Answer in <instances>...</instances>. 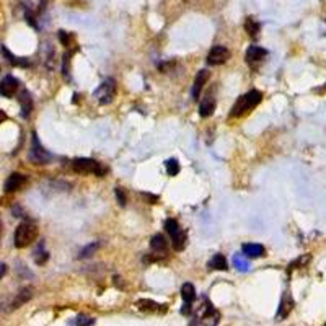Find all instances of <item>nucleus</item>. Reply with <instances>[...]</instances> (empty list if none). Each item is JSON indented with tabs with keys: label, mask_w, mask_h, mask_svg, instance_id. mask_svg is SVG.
Returning a JSON list of instances; mask_svg holds the SVG:
<instances>
[{
	"label": "nucleus",
	"mask_w": 326,
	"mask_h": 326,
	"mask_svg": "<svg viewBox=\"0 0 326 326\" xmlns=\"http://www.w3.org/2000/svg\"><path fill=\"white\" fill-rule=\"evenodd\" d=\"M261 100H263V93H261L259 90H250L246 95H243V97H240L238 100H236V103L233 105L230 116H232V117L243 116L245 112L251 111L253 108H256V106L261 103Z\"/></svg>",
	"instance_id": "obj_1"
},
{
	"label": "nucleus",
	"mask_w": 326,
	"mask_h": 326,
	"mask_svg": "<svg viewBox=\"0 0 326 326\" xmlns=\"http://www.w3.org/2000/svg\"><path fill=\"white\" fill-rule=\"evenodd\" d=\"M36 236H38L36 225L31 223V222H21L15 230V236H13L15 246L16 248H26L36 240Z\"/></svg>",
	"instance_id": "obj_2"
},
{
	"label": "nucleus",
	"mask_w": 326,
	"mask_h": 326,
	"mask_svg": "<svg viewBox=\"0 0 326 326\" xmlns=\"http://www.w3.org/2000/svg\"><path fill=\"white\" fill-rule=\"evenodd\" d=\"M72 168L74 171L80 175H97V176H103L106 175L108 168L103 167L102 163H98L97 160L93 158H77L72 162Z\"/></svg>",
	"instance_id": "obj_3"
},
{
	"label": "nucleus",
	"mask_w": 326,
	"mask_h": 326,
	"mask_svg": "<svg viewBox=\"0 0 326 326\" xmlns=\"http://www.w3.org/2000/svg\"><path fill=\"white\" fill-rule=\"evenodd\" d=\"M28 158L31 160L33 163L36 165H44L51 160V153L47 152L43 145H41V142L38 139L36 132H33V139H31V150H29V155Z\"/></svg>",
	"instance_id": "obj_4"
},
{
	"label": "nucleus",
	"mask_w": 326,
	"mask_h": 326,
	"mask_svg": "<svg viewBox=\"0 0 326 326\" xmlns=\"http://www.w3.org/2000/svg\"><path fill=\"white\" fill-rule=\"evenodd\" d=\"M116 93V84L112 79H106L97 90H95L93 97L97 98V102L100 105H109L112 102V97Z\"/></svg>",
	"instance_id": "obj_5"
},
{
	"label": "nucleus",
	"mask_w": 326,
	"mask_h": 326,
	"mask_svg": "<svg viewBox=\"0 0 326 326\" xmlns=\"http://www.w3.org/2000/svg\"><path fill=\"white\" fill-rule=\"evenodd\" d=\"M230 59V51L225 46H214L207 56V64L209 65H220Z\"/></svg>",
	"instance_id": "obj_6"
},
{
	"label": "nucleus",
	"mask_w": 326,
	"mask_h": 326,
	"mask_svg": "<svg viewBox=\"0 0 326 326\" xmlns=\"http://www.w3.org/2000/svg\"><path fill=\"white\" fill-rule=\"evenodd\" d=\"M18 87H20V82L15 79V77H5V79L0 82V95L5 98H11L13 95L18 92Z\"/></svg>",
	"instance_id": "obj_7"
},
{
	"label": "nucleus",
	"mask_w": 326,
	"mask_h": 326,
	"mask_svg": "<svg viewBox=\"0 0 326 326\" xmlns=\"http://www.w3.org/2000/svg\"><path fill=\"white\" fill-rule=\"evenodd\" d=\"M135 307L142 312L147 313H167L168 305H158L157 302H153L150 299H140L135 302Z\"/></svg>",
	"instance_id": "obj_8"
},
{
	"label": "nucleus",
	"mask_w": 326,
	"mask_h": 326,
	"mask_svg": "<svg viewBox=\"0 0 326 326\" xmlns=\"http://www.w3.org/2000/svg\"><path fill=\"white\" fill-rule=\"evenodd\" d=\"M26 180H28V178H26L25 175H21V173H11V175L8 176V180L5 181V186H3L5 193H15L16 189H20L23 185H25Z\"/></svg>",
	"instance_id": "obj_9"
},
{
	"label": "nucleus",
	"mask_w": 326,
	"mask_h": 326,
	"mask_svg": "<svg viewBox=\"0 0 326 326\" xmlns=\"http://www.w3.org/2000/svg\"><path fill=\"white\" fill-rule=\"evenodd\" d=\"M18 103H20V108H21V116L25 117V119H28L29 114H31V111H33V98L28 90L20 92Z\"/></svg>",
	"instance_id": "obj_10"
},
{
	"label": "nucleus",
	"mask_w": 326,
	"mask_h": 326,
	"mask_svg": "<svg viewBox=\"0 0 326 326\" xmlns=\"http://www.w3.org/2000/svg\"><path fill=\"white\" fill-rule=\"evenodd\" d=\"M209 80V72L207 70H201V72L196 75V80H194V85L191 88V97L193 100H199L201 97V92L206 85V82Z\"/></svg>",
	"instance_id": "obj_11"
},
{
	"label": "nucleus",
	"mask_w": 326,
	"mask_h": 326,
	"mask_svg": "<svg viewBox=\"0 0 326 326\" xmlns=\"http://www.w3.org/2000/svg\"><path fill=\"white\" fill-rule=\"evenodd\" d=\"M33 294H34V289L31 286H28V287H23L18 294H16V297L13 299V302H11V308H20L21 305H25L26 302H29L33 299Z\"/></svg>",
	"instance_id": "obj_12"
},
{
	"label": "nucleus",
	"mask_w": 326,
	"mask_h": 326,
	"mask_svg": "<svg viewBox=\"0 0 326 326\" xmlns=\"http://www.w3.org/2000/svg\"><path fill=\"white\" fill-rule=\"evenodd\" d=\"M266 56H268V51H266L264 47L251 46L250 49L246 51V62H248V64H256V62L263 61Z\"/></svg>",
	"instance_id": "obj_13"
},
{
	"label": "nucleus",
	"mask_w": 326,
	"mask_h": 326,
	"mask_svg": "<svg viewBox=\"0 0 326 326\" xmlns=\"http://www.w3.org/2000/svg\"><path fill=\"white\" fill-rule=\"evenodd\" d=\"M241 251L248 258H261V256H264V246L263 245H258V243H246V245H243Z\"/></svg>",
	"instance_id": "obj_14"
},
{
	"label": "nucleus",
	"mask_w": 326,
	"mask_h": 326,
	"mask_svg": "<svg viewBox=\"0 0 326 326\" xmlns=\"http://www.w3.org/2000/svg\"><path fill=\"white\" fill-rule=\"evenodd\" d=\"M216 111V98L209 95V97L204 98V102L199 106V114L203 117H209L212 116V112Z\"/></svg>",
	"instance_id": "obj_15"
},
{
	"label": "nucleus",
	"mask_w": 326,
	"mask_h": 326,
	"mask_svg": "<svg viewBox=\"0 0 326 326\" xmlns=\"http://www.w3.org/2000/svg\"><path fill=\"white\" fill-rule=\"evenodd\" d=\"M292 307H294V300L292 297H290V294L286 292L282 295V300H281V308H279V315L281 318H287V315L290 313V310H292Z\"/></svg>",
	"instance_id": "obj_16"
},
{
	"label": "nucleus",
	"mask_w": 326,
	"mask_h": 326,
	"mask_svg": "<svg viewBox=\"0 0 326 326\" xmlns=\"http://www.w3.org/2000/svg\"><path fill=\"white\" fill-rule=\"evenodd\" d=\"M150 248L157 253H167V240H165L163 235H153L150 240Z\"/></svg>",
	"instance_id": "obj_17"
},
{
	"label": "nucleus",
	"mask_w": 326,
	"mask_h": 326,
	"mask_svg": "<svg viewBox=\"0 0 326 326\" xmlns=\"http://www.w3.org/2000/svg\"><path fill=\"white\" fill-rule=\"evenodd\" d=\"M171 241H173V248L176 251H183L186 248V241H188L186 232L185 230H180V232L171 236Z\"/></svg>",
	"instance_id": "obj_18"
},
{
	"label": "nucleus",
	"mask_w": 326,
	"mask_h": 326,
	"mask_svg": "<svg viewBox=\"0 0 326 326\" xmlns=\"http://www.w3.org/2000/svg\"><path fill=\"white\" fill-rule=\"evenodd\" d=\"M181 297L186 304H193V302L196 300V287L191 282H186L185 286L181 287Z\"/></svg>",
	"instance_id": "obj_19"
},
{
	"label": "nucleus",
	"mask_w": 326,
	"mask_h": 326,
	"mask_svg": "<svg viewBox=\"0 0 326 326\" xmlns=\"http://www.w3.org/2000/svg\"><path fill=\"white\" fill-rule=\"evenodd\" d=\"M2 52H3V56L8 59V62H10L11 65H16V67H29V62L26 61V59L15 57L5 46H2Z\"/></svg>",
	"instance_id": "obj_20"
},
{
	"label": "nucleus",
	"mask_w": 326,
	"mask_h": 326,
	"mask_svg": "<svg viewBox=\"0 0 326 326\" xmlns=\"http://www.w3.org/2000/svg\"><path fill=\"white\" fill-rule=\"evenodd\" d=\"M209 266H211L212 269H217V271H227L228 269L227 259H225V256H223V254H220V253H217L216 256L211 259Z\"/></svg>",
	"instance_id": "obj_21"
},
{
	"label": "nucleus",
	"mask_w": 326,
	"mask_h": 326,
	"mask_svg": "<svg viewBox=\"0 0 326 326\" xmlns=\"http://www.w3.org/2000/svg\"><path fill=\"white\" fill-rule=\"evenodd\" d=\"M259 23L253 18V16H248V18L245 20V29H246V33L250 34L251 38H256L258 36V33H259Z\"/></svg>",
	"instance_id": "obj_22"
},
{
	"label": "nucleus",
	"mask_w": 326,
	"mask_h": 326,
	"mask_svg": "<svg viewBox=\"0 0 326 326\" xmlns=\"http://www.w3.org/2000/svg\"><path fill=\"white\" fill-rule=\"evenodd\" d=\"M47 259H49V253L44 250V245H43V243H39L38 248L34 250V263L41 266V264H44Z\"/></svg>",
	"instance_id": "obj_23"
},
{
	"label": "nucleus",
	"mask_w": 326,
	"mask_h": 326,
	"mask_svg": "<svg viewBox=\"0 0 326 326\" xmlns=\"http://www.w3.org/2000/svg\"><path fill=\"white\" fill-rule=\"evenodd\" d=\"M98 248H100V241H93V243H90V245H87L84 250L80 251L79 259H85V258L93 256V254L98 251Z\"/></svg>",
	"instance_id": "obj_24"
},
{
	"label": "nucleus",
	"mask_w": 326,
	"mask_h": 326,
	"mask_svg": "<svg viewBox=\"0 0 326 326\" xmlns=\"http://www.w3.org/2000/svg\"><path fill=\"white\" fill-rule=\"evenodd\" d=\"M165 168H167V173L170 176H176L180 173V163H178V160L175 158H170L167 163H165Z\"/></svg>",
	"instance_id": "obj_25"
},
{
	"label": "nucleus",
	"mask_w": 326,
	"mask_h": 326,
	"mask_svg": "<svg viewBox=\"0 0 326 326\" xmlns=\"http://www.w3.org/2000/svg\"><path fill=\"white\" fill-rule=\"evenodd\" d=\"M165 230H167L170 236H173L175 233L180 232L181 228H180V225H178L176 220H173V218H168V220L165 222Z\"/></svg>",
	"instance_id": "obj_26"
},
{
	"label": "nucleus",
	"mask_w": 326,
	"mask_h": 326,
	"mask_svg": "<svg viewBox=\"0 0 326 326\" xmlns=\"http://www.w3.org/2000/svg\"><path fill=\"white\" fill-rule=\"evenodd\" d=\"M70 325H75V326H87V325H95V320L93 318H88L85 315H79L74 322H70Z\"/></svg>",
	"instance_id": "obj_27"
},
{
	"label": "nucleus",
	"mask_w": 326,
	"mask_h": 326,
	"mask_svg": "<svg viewBox=\"0 0 326 326\" xmlns=\"http://www.w3.org/2000/svg\"><path fill=\"white\" fill-rule=\"evenodd\" d=\"M116 198H117V203H119L121 207H126L127 204V198H126V193H124L122 188H116Z\"/></svg>",
	"instance_id": "obj_28"
},
{
	"label": "nucleus",
	"mask_w": 326,
	"mask_h": 326,
	"mask_svg": "<svg viewBox=\"0 0 326 326\" xmlns=\"http://www.w3.org/2000/svg\"><path fill=\"white\" fill-rule=\"evenodd\" d=\"M57 36H59V41H61L64 46H70V43H72V36H70L67 31H62L61 29V31L57 33Z\"/></svg>",
	"instance_id": "obj_29"
},
{
	"label": "nucleus",
	"mask_w": 326,
	"mask_h": 326,
	"mask_svg": "<svg viewBox=\"0 0 326 326\" xmlns=\"http://www.w3.org/2000/svg\"><path fill=\"white\" fill-rule=\"evenodd\" d=\"M233 264H235L240 271H246V269H248V263H246L245 259H241V256H238V254H236V256L233 258Z\"/></svg>",
	"instance_id": "obj_30"
},
{
	"label": "nucleus",
	"mask_w": 326,
	"mask_h": 326,
	"mask_svg": "<svg viewBox=\"0 0 326 326\" xmlns=\"http://www.w3.org/2000/svg\"><path fill=\"white\" fill-rule=\"evenodd\" d=\"M64 65H62V74H64V77L65 79H69V54H65L64 56Z\"/></svg>",
	"instance_id": "obj_31"
},
{
	"label": "nucleus",
	"mask_w": 326,
	"mask_h": 326,
	"mask_svg": "<svg viewBox=\"0 0 326 326\" xmlns=\"http://www.w3.org/2000/svg\"><path fill=\"white\" fill-rule=\"evenodd\" d=\"M191 310H193L191 304H186V302H185V307L181 308V313H183V315H191Z\"/></svg>",
	"instance_id": "obj_32"
},
{
	"label": "nucleus",
	"mask_w": 326,
	"mask_h": 326,
	"mask_svg": "<svg viewBox=\"0 0 326 326\" xmlns=\"http://www.w3.org/2000/svg\"><path fill=\"white\" fill-rule=\"evenodd\" d=\"M144 198L149 199V204H153L155 201H158V196H152V194H144Z\"/></svg>",
	"instance_id": "obj_33"
},
{
	"label": "nucleus",
	"mask_w": 326,
	"mask_h": 326,
	"mask_svg": "<svg viewBox=\"0 0 326 326\" xmlns=\"http://www.w3.org/2000/svg\"><path fill=\"white\" fill-rule=\"evenodd\" d=\"M7 274V264H3V263H0V279Z\"/></svg>",
	"instance_id": "obj_34"
},
{
	"label": "nucleus",
	"mask_w": 326,
	"mask_h": 326,
	"mask_svg": "<svg viewBox=\"0 0 326 326\" xmlns=\"http://www.w3.org/2000/svg\"><path fill=\"white\" fill-rule=\"evenodd\" d=\"M3 121H7V114H5V111L0 109V124H2Z\"/></svg>",
	"instance_id": "obj_35"
},
{
	"label": "nucleus",
	"mask_w": 326,
	"mask_h": 326,
	"mask_svg": "<svg viewBox=\"0 0 326 326\" xmlns=\"http://www.w3.org/2000/svg\"><path fill=\"white\" fill-rule=\"evenodd\" d=\"M114 284H116V286L119 287V289H122V286H121V279H119V277H117V276L114 277Z\"/></svg>",
	"instance_id": "obj_36"
}]
</instances>
